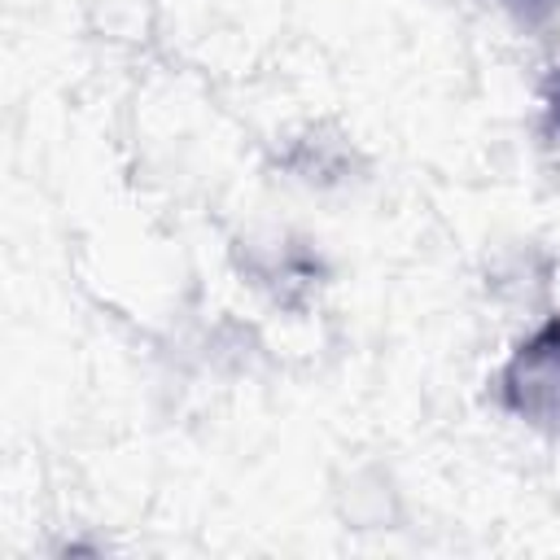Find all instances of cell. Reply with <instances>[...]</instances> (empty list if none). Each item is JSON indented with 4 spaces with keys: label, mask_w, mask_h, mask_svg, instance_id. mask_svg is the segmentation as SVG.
Wrapping results in <instances>:
<instances>
[{
    "label": "cell",
    "mask_w": 560,
    "mask_h": 560,
    "mask_svg": "<svg viewBox=\"0 0 560 560\" xmlns=\"http://www.w3.org/2000/svg\"><path fill=\"white\" fill-rule=\"evenodd\" d=\"M547 105H551V114H556V122H560V70H556L551 83H547Z\"/></svg>",
    "instance_id": "7a4b0ae2"
},
{
    "label": "cell",
    "mask_w": 560,
    "mask_h": 560,
    "mask_svg": "<svg viewBox=\"0 0 560 560\" xmlns=\"http://www.w3.org/2000/svg\"><path fill=\"white\" fill-rule=\"evenodd\" d=\"M503 402L542 429H560V315L547 319L503 368Z\"/></svg>",
    "instance_id": "6da1fadb"
}]
</instances>
